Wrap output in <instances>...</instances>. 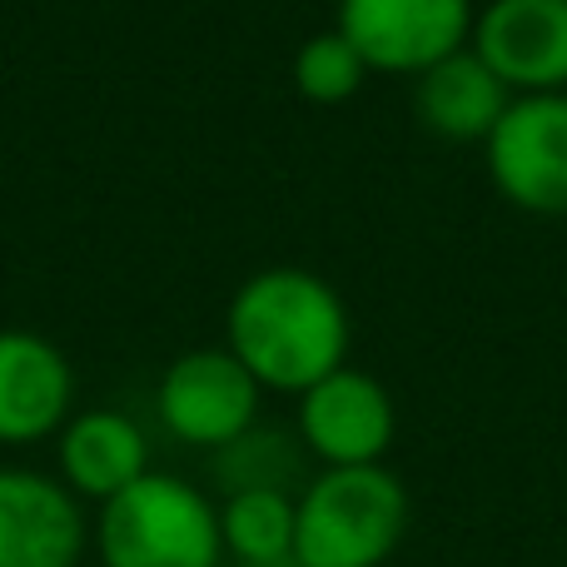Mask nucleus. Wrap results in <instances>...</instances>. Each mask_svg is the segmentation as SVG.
Here are the masks:
<instances>
[{
  "label": "nucleus",
  "mask_w": 567,
  "mask_h": 567,
  "mask_svg": "<svg viewBox=\"0 0 567 567\" xmlns=\"http://www.w3.org/2000/svg\"><path fill=\"white\" fill-rule=\"evenodd\" d=\"M349 309L339 289L299 265H269L235 289L225 309V349L259 389L309 393L349 359Z\"/></svg>",
  "instance_id": "1"
},
{
  "label": "nucleus",
  "mask_w": 567,
  "mask_h": 567,
  "mask_svg": "<svg viewBox=\"0 0 567 567\" xmlns=\"http://www.w3.org/2000/svg\"><path fill=\"white\" fill-rule=\"evenodd\" d=\"M409 533V488L383 463L323 468L293 498L299 567H383Z\"/></svg>",
  "instance_id": "2"
},
{
  "label": "nucleus",
  "mask_w": 567,
  "mask_h": 567,
  "mask_svg": "<svg viewBox=\"0 0 567 567\" xmlns=\"http://www.w3.org/2000/svg\"><path fill=\"white\" fill-rule=\"evenodd\" d=\"M95 553L105 567H225L219 508L189 478L150 468L135 488L100 503Z\"/></svg>",
  "instance_id": "3"
},
{
  "label": "nucleus",
  "mask_w": 567,
  "mask_h": 567,
  "mask_svg": "<svg viewBox=\"0 0 567 567\" xmlns=\"http://www.w3.org/2000/svg\"><path fill=\"white\" fill-rule=\"evenodd\" d=\"M473 0H339V30L379 75H413L473 45Z\"/></svg>",
  "instance_id": "4"
},
{
  "label": "nucleus",
  "mask_w": 567,
  "mask_h": 567,
  "mask_svg": "<svg viewBox=\"0 0 567 567\" xmlns=\"http://www.w3.org/2000/svg\"><path fill=\"white\" fill-rule=\"evenodd\" d=\"M259 383L225 343L189 349L159 379V423L189 449H229L259 423Z\"/></svg>",
  "instance_id": "5"
},
{
  "label": "nucleus",
  "mask_w": 567,
  "mask_h": 567,
  "mask_svg": "<svg viewBox=\"0 0 567 567\" xmlns=\"http://www.w3.org/2000/svg\"><path fill=\"white\" fill-rule=\"evenodd\" d=\"M488 179L528 215H567V95H513L483 140Z\"/></svg>",
  "instance_id": "6"
},
{
  "label": "nucleus",
  "mask_w": 567,
  "mask_h": 567,
  "mask_svg": "<svg viewBox=\"0 0 567 567\" xmlns=\"http://www.w3.org/2000/svg\"><path fill=\"white\" fill-rule=\"evenodd\" d=\"M393 433H399L393 393L363 369L343 363L339 373L299 393V443L323 468L383 463V453L393 449Z\"/></svg>",
  "instance_id": "7"
},
{
  "label": "nucleus",
  "mask_w": 567,
  "mask_h": 567,
  "mask_svg": "<svg viewBox=\"0 0 567 567\" xmlns=\"http://www.w3.org/2000/svg\"><path fill=\"white\" fill-rule=\"evenodd\" d=\"M473 50L513 95H567V0H488Z\"/></svg>",
  "instance_id": "8"
},
{
  "label": "nucleus",
  "mask_w": 567,
  "mask_h": 567,
  "mask_svg": "<svg viewBox=\"0 0 567 567\" xmlns=\"http://www.w3.org/2000/svg\"><path fill=\"white\" fill-rule=\"evenodd\" d=\"M70 419H75V369L65 349L35 329H0V443L30 449L60 439Z\"/></svg>",
  "instance_id": "9"
},
{
  "label": "nucleus",
  "mask_w": 567,
  "mask_h": 567,
  "mask_svg": "<svg viewBox=\"0 0 567 567\" xmlns=\"http://www.w3.org/2000/svg\"><path fill=\"white\" fill-rule=\"evenodd\" d=\"M85 508L60 478L35 468H0V567H80Z\"/></svg>",
  "instance_id": "10"
},
{
  "label": "nucleus",
  "mask_w": 567,
  "mask_h": 567,
  "mask_svg": "<svg viewBox=\"0 0 567 567\" xmlns=\"http://www.w3.org/2000/svg\"><path fill=\"white\" fill-rule=\"evenodd\" d=\"M60 483L80 503H110L150 473V443L120 409H85L60 429Z\"/></svg>",
  "instance_id": "11"
},
{
  "label": "nucleus",
  "mask_w": 567,
  "mask_h": 567,
  "mask_svg": "<svg viewBox=\"0 0 567 567\" xmlns=\"http://www.w3.org/2000/svg\"><path fill=\"white\" fill-rule=\"evenodd\" d=\"M508 105H513V90L483 65L473 45L439 60L433 70H423L419 85H413L419 125L439 140H458V145L488 140Z\"/></svg>",
  "instance_id": "12"
},
{
  "label": "nucleus",
  "mask_w": 567,
  "mask_h": 567,
  "mask_svg": "<svg viewBox=\"0 0 567 567\" xmlns=\"http://www.w3.org/2000/svg\"><path fill=\"white\" fill-rule=\"evenodd\" d=\"M219 533H225V558L239 567L293 563V498L279 488L229 493L219 508Z\"/></svg>",
  "instance_id": "13"
},
{
  "label": "nucleus",
  "mask_w": 567,
  "mask_h": 567,
  "mask_svg": "<svg viewBox=\"0 0 567 567\" xmlns=\"http://www.w3.org/2000/svg\"><path fill=\"white\" fill-rule=\"evenodd\" d=\"M369 65L359 60V50L339 35V30H319L293 50V90L313 105H343L359 95Z\"/></svg>",
  "instance_id": "14"
},
{
  "label": "nucleus",
  "mask_w": 567,
  "mask_h": 567,
  "mask_svg": "<svg viewBox=\"0 0 567 567\" xmlns=\"http://www.w3.org/2000/svg\"><path fill=\"white\" fill-rule=\"evenodd\" d=\"M299 449H293L289 439H279V433H265L255 423V429L245 433L239 443H229V449H219V483H225L229 493H245V488H279L289 493V483L299 478Z\"/></svg>",
  "instance_id": "15"
},
{
  "label": "nucleus",
  "mask_w": 567,
  "mask_h": 567,
  "mask_svg": "<svg viewBox=\"0 0 567 567\" xmlns=\"http://www.w3.org/2000/svg\"><path fill=\"white\" fill-rule=\"evenodd\" d=\"M269 567H299V563H269Z\"/></svg>",
  "instance_id": "16"
}]
</instances>
